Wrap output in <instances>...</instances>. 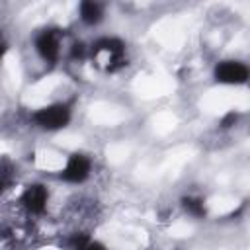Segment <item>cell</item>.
Listing matches in <instances>:
<instances>
[{"label":"cell","mask_w":250,"mask_h":250,"mask_svg":"<svg viewBox=\"0 0 250 250\" xmlns=\"http://www.w3.org/2000/svg\"><path fill=\"white\" fill-rule=\"evenodd\" d=\"M215 80L225 86H240L248 80V66L244 61L238 59H223L213 68Z\"/></svg>","instance_id":"6da1fadb"}]
</instances>
